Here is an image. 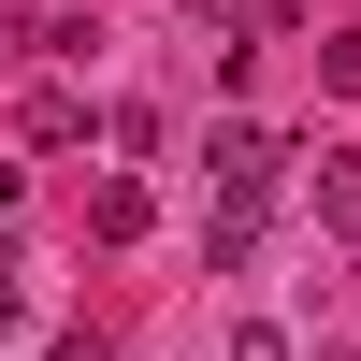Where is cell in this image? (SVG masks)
<instances>
[{
  "instance_id": "cell-1",
  "label": "cell",
  "mask_w": 361,
  "mask_h": 361,
  "mask_svg": "<svg viewBox=\"0 0 361 361\" xmlns=\"http://www.w3.org/2000/svg\"><path fill=\"white\" fill-rule=\"evenodd\" d=\"M202 188H246V202H275V188H289V145H275V130H217V145H202Z\"/></svg>"
},
{
  "instance_id": "cell-2",
  "label": "cell",
  "mask_w": 361,
  "mask_h": 361,
  "mask_svg": "<svg viewBox=\"0 0 361 361\" xmlns=\"http://www.w3.org/2000/svg\"><path fill=\"white\" fill-rule=\"evenodd\" d=\"M15 116H29V145H87V87L58 73V58L29 73V102H15Z\"/></svg>"
},
{
  "instance_id": "cell-3",
  "label": "cell",
  "mask_w": 361,
  "mask_h": 361,
  "mask_svg": "<svg viewBox=\"0 0 361 361\" xmlns=\"http://www.w3.org/2000/svg\"><path fill=\"white\" fill-rule=\"evenodd\" d=\"M145 217H159V202H145V173L116 159L102 188H87V231H102V246H145Z\"/></svg>"
},
{
  "instance_id": "cell-4",
  "label": "cell",
  "mask_w": 361,
  "mask_h": 361,
  "mask_svg": "<svg viewBox=\"0 0 361 361\" xmlns=\"http://www.w3.org/2000/svg\"><path fill=\"white\" fill-rule=\"evenodd\" d=\"M260 246V202L246 188H202V260H217V275H231V260H246Z\"/></svg>"
},
{
  "instance_id": "cell-5",
  "label": "cell",
  "mask_w": 361,
  "mask_h": 361,
  "mask_svg": "<svg viewBox=\"0 0 361 361\" xmlns=\"http://www.w3.org/2000/svg\"><path fill=\"white\" fill-rule=\"evenodd\" d=\"M318 231L361 260V159H333V145H318Z\"/></svg>"
},
{
  "instance_id": "cell-6",
  "label": "cell",
  "mask_w": 361,
  "mask_h": 361,
  "mask_svg": "<svg viewBox=\"0 0 361 361\" xmlns=\"http://www.w3.org/2000/svg\"><path fill=\"white\" fill-rule=\"evenodd\" d=\"M318 87H347V102H361V29H333V44H318Z\"/></svg>"
},
{
  "instance_id": "cell-7",
  "label": "cell",
  "mask_w": 361,
  "mask_h": 361,
  "mask_svg": "<svg viewBox=\"0 0 361 361\" xmlns=\"http://www.w3.org/2000/svg\"><path fill=\"white\" fill-rule=\"evenodd\" d=\"M15 318H29V260L0 246V333H15Z\"/></svg>"
},
{
  "instance_id": "cell-8",
  "label": "cell",
  "mask_w": 361,
  "mask_h": 361,
  "mask_svg": "<svg viewBox=\"0 0 361 361\" xmlns=\"http://www.w3.org/2000/svg\"><path fill=\"white\" fill-rule=\"evenodd\" d=\"M231 361H289V333H275V318H246V333H231Z\"/></svg>"
},
{
  "instance_id": "cell-9",
  "label": "cell",
  "mask_w": 361,
  "mask_h": 361,
  "mask_svg": "<svg viewBox=\"0 0 361 361\" xmlns=\"http://www.w3.org/2000/svg\"><path fill=\"white\" fill-rule=\"evenodd\" d=\"M15 202H29V159H0V231H15Z\"/></svg>"
},
{
  "instance_id": "cell-10",
  "label": "cell",
  "mask_w": 361,
  "mask_h": 361,
  "mask_svg": "<svg viewBox=\"0 0 361 361\" xmlns=\"http://www.w3.org/2000/svg\"><path fill=\"white\" fill-rule=\"evenodd\" d=\"M58 361H116V333H58Z\"/></svg>"
}]
</instances>
